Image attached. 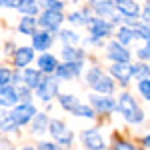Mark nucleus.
<instances>
[{"instance_id": "obj_32", "label": "nucleus", "mask_w": 150, "mask_h": 150, "mask_svg": "<svg viewBox=\"0 0 150 150\" xmlns=\"http://www.w3.org/2000/svg\"><path fill=\"white\" fill-rule=\"evenodd\" d=\"M134 32H138L140 38H148L150 40V28L148 26H140V24H136V26H134Z\"/></svg>"}, {"instance_id": "obj_20", "label": "nucleus", "mask_w": 150, "mask_h": 150, "mask_svg": "<svg viewBox=\"0 0 150 150\" xmlns=\"http://www.w3.org/2000/svg\"><path fill=\"white\" fill-rule=\"evenodd\" d=\"M18 10L26 14V16H32L38 10V0H22V4L18 6Z\"/></svg>"}, {"instance_id": "obj_13", "label": "nucleus", "mask_w": 150, "mask_h": 150, "mask_svg": "<svg viewBox=\"0 0 150 150\" xmlns=\"http://www.w3.org/2000/svg\"><path fill=\"white\" fill-rule=\"evenodd\" d=\"M32 58H34V50L28 48V46H22V48H18V50L14 52V64H16L18 68H24V66L30 64Z\"/></svg>"}, {"instance_id": "obj_37", "label": "nucleus", "mask_w": 150, "mask_h": 150, "mask_svg": "<svg viewBox=\"0 0 150 150\" xmlns=\"http://www.w3.org/2000/svg\"><path fill=\"white\" fill-rule=\"evenodd\" d=\"M138 56L144 58V60H146V58L150 60V50H148V48H142V50H138Z\"/></svg>"}, {"instance_id": "obj_14", "label": "nucleus", "mask_w": 150, "mask_h": 150, "mask_svg": "<svg viewBox=\"0 0 150 150\" xmlns=\"http://www.w3.org/2000/svg\"><path fill=\"white\" fill-rule=\"evenodd\" d=\"M92 98V106L98 110V112H104V114H108V112H112L116 108V104L112 98H108V96H90Z\"/></svg>"}, {"instance_id": "obj_18", "label": "nucleus", "mask_w": 150, "mask_h": 150, "mask_svg": "<svg viewBox=\"0 0 150 150\" xmlns=\"http://www.w3.org/2000/svg\"><path fill=\"white\" fill-rule=\"evenodd\" d=\"M32 44H34L36 50H46L50 44H52V36L48 34L46 30H42V32H36L32 36Z\"/></svg>"}, {"instance_id": "obj_34", "label": "nucleus", "mask_w": 150, "mask_h": 150, "mask_svg": "<svg viewBox=\"0 0 150 150\" xmlns=\"http://www.w3.org/2000/svg\"><path fill=\"white\" fill-rule=\"evenodd\" d=\"M114 150H136V146H132L130 142H124V140H118Z\"/></svg>"}, {"instance_id": "obj_33", "label": "nucleus", "mask_w": 150, "mask_h": 150, "mask_svg": "<svg viewBox=\"0 0 150 150\" xmlns=\"http://www.w3.org/2000/svg\"><path fill=\"white\" fill-rule=\"evenodd\" d=\"M134 74H136V76H148L150 68L146 64H136V66H134Z\"/></svg>"}, {"instance_id": "obj_8", "label": "nucleus", "mask_w": 150, "mask_h": 150, "mask_svg": "<svg viewBox=\"0 0 150 150\" xmlns=\"http://www.w3.org/2000/svg\"><path fill=\"white\" fill-rule=\"evenodd\" d=\"M58 92V82L54 78H44L42 84L38 86V96L42 98V100H50V98H54Z\"/></svg>"}, {"instance_id": "obj_11", "label": "nucleus", "mask_w": 150, "mask_h": 150, "mask_svg": "<svg viewBox=\"0 0 150 150\" xmlns=\"http://www.w3.org/2000/svg\"><path fill=\"white\" fill-rule=\"evenodd\" d=\"M82 70V62H64V64H60L56 70V76L60 78H74V76H78Z\"/></svg>"}, {"instance_id": "obj_17", "label": "nucleus", "mask_w": 150, "mask_h": 150, "mask_svg": "<svg viewBox=\"0 0 150 150\" xmlns=\"http://www.w3.org/2000/svg\"><path fill=\"white\" fill-rule=\"evenodd\" d=\"M38 66H40V72H46V74H50V72H54V70H58V64L56 58L50 56V54H42V56L38 58Z\"/></svg>"}, {"instance_id": "obj_10", "label": "nucleus", "mask_w": 150, "mask_h": 150, "mask_svg": "<svg viewBox=\"0 0 150 150\" xmlns=\"http://www.w3.org/2000/svg\"><path fill=\"white\" fill-rule=\"evenodd\" d=\"M88 28H90V32H92L94 40H96V38H104V36L110 34V24L104 22V18H92V20L88 22Z\"/></svg>"}, {"instance_id": "obj_9", "label": "nucleus", "mask_w": 150, "mask_h": 150, "mask_svg": "<svg viewBox=\"0 0 150 150\" xmlns=\"http://www.w3.org/2000/svg\"><path fill=\"white\" fill-rule=\"evenodd\" d=\"M82 140L86 144V148L90 150H104V138L100 136L98 130H86L82 134Z\"/></svg>"}, {"instance_id": "obj_3", "label": "nucleus", "mask_w": 150, "mask_h": 150, "mask_svg": "<svg viewBox=\"0 0 150 150\" xmlns=\"http://www.w3.org/2000/svg\"><path fill=\"white\" fill-rule=\"evenodd\" d=\"M86 82L92 86L96 92L110 94L112 90H114V82L110 80L100 68H90V70H88V74H86Z\"/></svg>"}, {"instance_id": "obj_22", "label": "nucleus", "mask_w": 150, "mask_h": 150, "mask_svg": "<svg viewBox=\"0 0 150 150\" xmlns=\"http://www.w3.org/2000/svg\"><path fill=\"white\" fill-rule=\"evenodd\" d=\"M60 104H62V108H66V110H76L78 108V100L74 98V96H70V94H64V96H60Z\"/></svg>"}, {"instance_id": "obj_15", "label": "nucleus", "mask_w": 150, "mask_h": 150, "mask_svg": "<svg viewBox=\"0 0 150 150\" xmlns=\"http://www.w3.org/2000/svg\"><path fill=\"white\" fill-rule=\"evenodd\" d=\"M0 104L2 106H14V104L20 100V92H16L12 86H2V90H0Z\"/></svg>"}, {"instance_id": "obj_5", "label": "nucleus", "mask_w": 150, "mask_h": 150, "mask_svg": "<svg viewBox=\"0 0 150 150\" xmlns=\"http://www.w3.org/2000/svg\"><path fill=\"white\" fill-rule=\"evenodd\" d=\"M112 76L120 80V84H126L130 78H132V74H134V66H130L128 62H120V64H112Z\"/></svg>"}, {"instance_id": "obj_35", "label": "nucleus", "mask_w": 150, "mask_h": 150, "mask_svg": "<svg viewBox=\"0 0 150 150\" xmlns=\"http://www.w3.org/2000/svg\"><path fill=\"white\" fill-rule=\"evenodd\" d=\"M22 4V0H2V6H6V8H18Z\"/></svg>"}, {"instance_id": "obj_19", "label": "nucleus", "mask_w": 150, "mask_h": 150, "mask_svg": "<svg viewBox=\"0 0 150 150\" xmlns=\"http://www.w3.org/2000/svg\"><path fill=\"white\" fill-rule=\"evenodd\" d=\"M34 28H36V18H32V16H24L22 20H20V24H18V30L22 32V34H30L34 36Z\"/></svg>"}, {"instance_id": "obj_4", "label": "nucleus", "mask_w": 150, "mask_h": 150, "mask_svg": "<svg viewBox=\"0 0 150 150\" xmlns=\"http://www.w3.org/2000/svg\"><path fill=\"white\" fill-rule=\"evenodd\" d=\"M50 134H52V138L56 140L58 144H62V146H70V144H72V132H70L68 128L64 126V122H60V120H52V122H50Z\"/></svg>"}, {"instance_id": "obj_2", "label": "nucleus", "mask_w": 150, "mask_h": 150, "mask_svg": "<svg viewBox=\"0 0 150 150\" xmlns=\"http://www.w3.org/2000/svg\"><path fill=\"white\" fill-rule=\"evenodd\" d=\"M118 110H120V114L126 118L128 122H134V124H138L142 122V110H140L136 102H134V98L130 96V94H122L120 96V102H118Z\"/></svg>"}, {"instance_id": "obj_25", "label": "nucleus", "mask_w": 150, "mask_h": 150, "mask_svg": "<svg viewBox=\"0 0 150 150\" xmlns=\"http://www.w3.org/2000/svg\"><path fill=\"white\" fill-rule=\"evenodd\" d=\"M46 10H56V12H60L62 10V2H58V0H38Z\"/></svg>"}, {"instance_id": "obj_28", "label": "nucleus", "mask_w": 150, "mask_h": 150, "mask_svg": "<svg viewBox=\"0 0 150 150\" xmlns=\"http://www.w3.org/2000/svg\"><path fill=\"white\" fill-rule=\"evenodd\" d=\"M94 6H96V10L100 12V14H110V12H112V2H110V0H104V2H96Z\"/></svg>"}, {"instance_id": "obj_7", "label": "nucleus", "mask_w": 150, "mask_h": 150, "mask_svg": "<svg viewBox=\"0 0 150 150\" xmlns=\"http://www.w3.org/2000/svg\"><path fill=\"white\" fill-rule=\"evenodd\" d=\"M108 58L114 60V64H120V62H128L130 58V52L122 46L120 42H110L108 44Z\"/></svg>"}, {"instance_id": "obj_12", "label": "nucleus", "mask_w": 150, "mask_h": 150, "mask_svg": "<svg viewBox=\"0 0 150 150\" xmlns=\"http://www.w3.org/2000/svg\"><path fill=\"white\" fill-rule=\"evenodd\" d=\"M114 4L126 18H134V16H138V12H140V6L136 0H116Z\"/></svg>"}, {"instance_id": "obj_40", "label": "nucleus", "mask_w": 150, "mask_h": 150, "mask_svg": "<svg viewBox=\"0 0 150 150\" xmlns=\"http://www.w3.org/2000/svg\"><path fill=\"white\" fill-rule=\"evenodd\" d=\"M20 150H34V148H30V146H24V148H20Z\"/></svg>"}, {"instance_id": "obj_21", "label": "nucleus", "mask_w": 150, "mask_h": 150, "mask_svg": "<svg viewBox=\"0 0 150 150\" xmlns=\"http://www.w3.org/2000/svg\"><path fill=\"white\" fill-rule=\"evenodd\" d=\"M62 56L66 58V62H80L82 60V52L78 48H72V46H66L62 50Z\"/></svg>"}, {"instance_id": "obj_26", "label": "nucleus", "mask_w": 150, "mask_h": 150, "mask_svg": "<svg viewBox=\"0 0 150 150\" xmlns=\"http://www.w3.org/2000/svg\"><path fill=\"white\" fill-rule=\"evenodd\" d=\"M138 90L146 100H150V80L148 78H142V80L138 82Z\"/></svg>"}, {"instance_id": "obj_1", "label": "nucleus", "mask_w": 150, "mask_h": 150, "mask_svg": "<svg viewBox=\"0 0 150 150\" xmlns=\"http://www.w3.org/2000/svg\"><path fill=\"white\" fill-rule=\"evenodd\" d=\"M34 114H36V110L32 104H20L8 116L2 118V130H12V128H16V126H24L26 122L32 120Z\"/></svg>"}, {"instance_id": "obj_36", "label": "nucleus", "mask_w": 150, "mask_h": 150, "mask_svg": "<svg viewBox=\"0 0 150 150\" xmlns=\"http://www.w3.org/2000/svg\"><path fill=\"white\" fill-rule=\"evenodd\" d=\"M38 150H60V148H56V146L50 144V142H40V144H38Z\"/></svg>"}, {"instance_id": "obj_39", "label": "nucleus", "mask_w": 150, "mask_h": 150, "mask_svg": "<svg viewBox=\"0 0 150 150\" xmlns=\"http://www.w3.org/2000/svg\"><path fill=\"white\" fill-rule=\"evenodd\" d=\"M144 146H148V148H150V134L146 136V138H144Z\"/></svg>"}, {"instance_id": "obj_27", "label": "nucleus", "mask_w": 150, "mask_h": 150, "mask_svg": "<svg viewBox=\"0 0 150 150\" xmlns=\"http://www.w3.org/2000/svg\"><path fill=\"white\" fill-rule=\"evenodd\" d=\"M46 122H48V118L44 114H36V118H34V132H42L44 126H46Z\"/></svg>"}, {"instance_id": "obj_6", "label": "nucleus", "mask_w": 150, "mask_h": 150, "mask_svg": "<svg viewBox=\"0 0 150 150\" xmlns=\"http://www.w3.org/2000/svg\"><path fill=\"white\" fill-rule=\"evenodd\" d=\"M40 26L42 28H46V30H56L58 26L62 24V14L56 10H46L42 16H40Z\"/></svg>"}, {"instance_id": "obj_31", "label": "nucleus", "mask_w": 150, "mask_h": 150, "mask_svg": "<svg viewBox=\"0 0 150 150\" xmlns=\"http://www.w3.org/2000/svg\"><path fill=\"white\" fill-rule=\"evenodd\" d=\"M68 20L72 24H84V22H88V18H84V14H82V12H74V14H70Z\"/></svg>"}, {"instance_id": "obj_38", "label": "nucleus", "mask_w": 150, "mask_h": 150, "mask_svg": "<svg viewBox=\"0 0 150 150\" xmlns=\"http://www.w3.org/2000/svg\"><path fill=\"white\" fill-rule=\"evenodd\" d=\"M144 20H146V22H150V2L146 4V8H144Z\"/></svg>"}, {"instance_id": "obj_16", "label": "nucleus", "mask_w": 150, "mask_h": 150, "mask_svg": "<svg viewBox=\"0 0 150 150\" xmlns=\"http://www.w3.org/2000/svg\"><path fill=\"white\" fill-rule=\"evenodd\" d=\"M24 82H26V88H36L38 90V86L42 84V76H40V70H24Z\"/></svg>"}, {"instance_id": "obj_23", "label": "nucleus", "mask_w": 150, "mask_h": 150, "mask_svg": "<svg viewBox=\"0 0 150 150\" xmlns=\"http://www.w3.org/2000/svg\"><path fill=\"white\" fill-rule=\"evenodd\" d=\"M134 40V32L130 30V28H120L118 30V42L124 46V44H130Z\"/></svg>"}, {"instance_id": "obj_41", "label": "nucleus", "mask_w": 150, "mask_h": 150, "mask_svg": "<svg viewBox=\"0 0 150 150\" xmlns=\"http://www.w3.org/2000/svg\"><path fill=\"white\" fill-rule=\"evenodd\" d=\"M146 48H148V50H150V40H148V46H146Z\"/></svg>"}, {"instance_id": "obj_30", "label": "nucleus", "mask_w": 150, "mask_h": 150, "mask_svg": "<svg viewBox=\"0 0 150 150\" xmlns=\"http://www.w3.org/2000/svg\"><path fill=\"white\" fill-rule=\"evenodd\" d=\"M62 40L70 46V44H76V42H78V36L74 34L72 30H64V32H62Z\"/></svg>"}, {"instance_id": "obj_29", "label": "nucleus", "mask_w": 150, "mask_h": 150, "mask_svg": "<svg viewBox=\"0 0 150 150\" xmlns=\"http://www.w3.org/2000/svg\"><path fill=\"white\" fill-rule=\"evenodd\" d=\"M12 80V72L8 68H0V84L2 86H10L8 82Z\"/></svg>"}, {"instance_id": "obj_24", "label": "nucleus", "mask_w": 150, "mask_h": 150, "mask_svg": "<svg viewBox=\"0 0 150 150\" xmlns=\"http://www.w3.org/2000/svg\"><path fill=\"white\" fill-rule=\"evenodd\" d=\"M74 114L76 116H84V118H92L94 110L90 108V106H86V104H78V108L74 110Z\"/></svg>"}]
</instances>
